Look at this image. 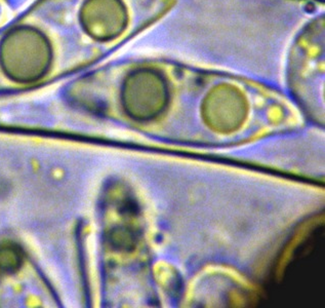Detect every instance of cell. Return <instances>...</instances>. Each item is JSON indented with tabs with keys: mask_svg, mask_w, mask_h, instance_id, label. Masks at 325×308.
I'll list each match as a JSON object with an SVG mask.
<instances>
[{
	"mask_svg": "<svg viewBox=\"0 0 325 308\" xmlns=\"http://www.w3.org/2000/svg\"><path fill=\"white\" fill-rule=\"evenodd\" d=\"M246 116L242 99L229 89H221L206 101L203 118L208 126L217 133H229L238 130Z\"/></svg>",
	"mask_w": 325,
	"mask_h": 308,
	"instance_id": "obj_1",
	"label": "cell"
},
{
	"mask_svg": "<svg viewBox=\"0 0 325 308\" xmlns=\"http://www.w3.org/2000/svg\"><path fill=\"white\" fill-rule=\"evenodd\" d=\"M166 101L164 84L158 79H154L147 81V83H141L135 89L134 96L132 94L127 108L134 118L147 120L159 115L164 109Z\"/></svg>",
	"mask_w": 325,
	"mask_h": 308,
	"instance_id": "obj_2",
	"label": "cell"
}]
</instances>
